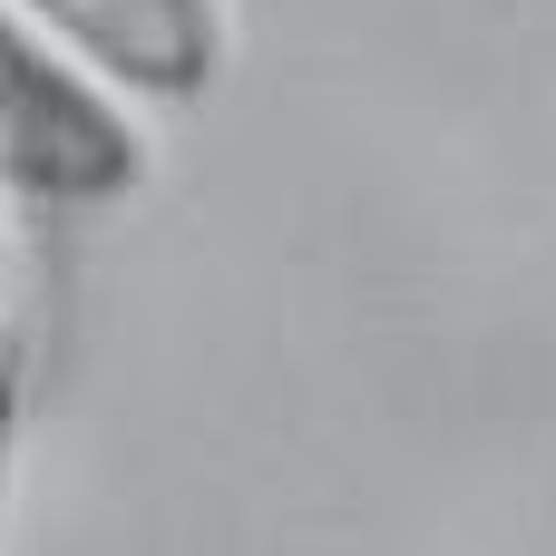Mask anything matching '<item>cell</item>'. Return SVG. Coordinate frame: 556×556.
Returning a JSON list of instances; mask_svg holds the SVG:
<instances>
[{"label": "cell", "mask_w": 556, "mask_h": 556, "mask_svg": "<svg viewBox=\"0 0 556 556\" xmlns=\"http://www.w3.org/2000/svg\"><path fill=\"white\" fill-rule=\"evenodd\" d=\"M147 176V137L117 88H98L68 49H49L0 0V195L10 205H108Z\"/></svg>", "instance_id": "1"}, {"label": "cell", "mask_w": 556, "mask_h": 556, "mask_svg": "<svg viewBox=\"0 0 556 556\" xmlns=\"http://www.w3.org/2000/svg\"><path fill=\"white\" fill-rule=\"evenodd\" d=\"M49 49H68L98 88L186 108L225 78V0H10Z\"/></svg>", "instance_id": "2"}, {"label": "cell", "mask_w": 556, "mask_h": 556, "mask_svg": "<svg viewBox=\"0 0 556 556\" xmlns=\"http://www.w3.org/2000/svg\"><path fill=\"white\" fill-rule=\"evenodd\" d=\"M39 244L20 205L0 195V547H10V469H20V420H29V371H39Z\"/></svg>", "instance_id": "3"}]
</instances>
